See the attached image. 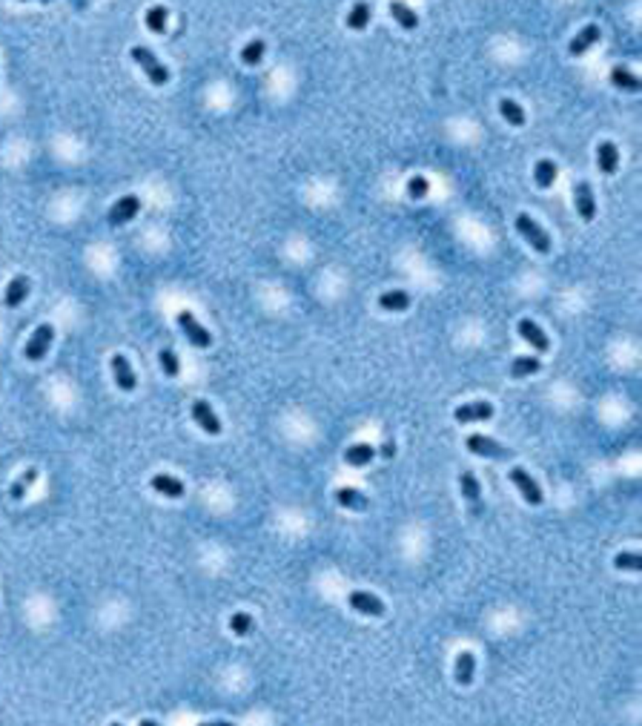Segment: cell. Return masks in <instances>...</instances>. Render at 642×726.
Wrapping results in <instances>:
<instances>
[{"label":"cell","mask_w":642,"mask_h":726,"mask_svg":"<svg viewBox=\"0 0 642 726\" xmlns=\"http://www.w3.org/2000/svg\"><path fill=\"white\" fill-rule=\"evenodd\" d=\"M473 674H476V658H473V652H459L456 654V684L470 686Z\"/></svg>","instance_id":"ffe728a7"},{"label":"cell","mask_w":642,"mask_h":726,"mask_svg":"<svg viewBox=\"0 0 642 726\" xmlns=\"http://www.w3.org/2000/svg\"><path fill=\"white\" fill-rule=\"evenodd\" d=\"M597 167H600V173H605V175H613L616 170H620V150H616L613 141H602V144H600V150H597Z\"/></svg>","instance_id":"2e32d148"},{"label":"cell","mask_w":642,"mask_h":726,"mask_svg":"<svg viewBox=\"0 0 642 726\" xmlns=\"http://www.w3.org/2000/svg\"><path fill=\"white\" fill-rule=\"evenodd\" d=\"M370 3H355L350 12H347V26L353 29V32H362L367 23H370Z\"/></svg>","instance_id":"83f0119b"},{"label":"cell","mask_w":642,"mask_h":726,"mask_svg":"<svg viewBox=\"0 0 642 726\" xmlns=\"http://www.w3.org/2000/svg\"><path fill=\"white\" fill-rule=\"evenodd\" d=\"M499 112H502V118H505L511 127H525V109H522L516 101L502 98V101H499Z\"/></svg>","instance_id":"d4e9b609"},{"label":"cell","mask_w":642,"mask_h":726,"mask_svg":"<svg viewBox=\"0 0 642 726\" xmlns=\"http://www.w3.org/2000/svg\"><path fill=\"white\" fill-rule=\"evenodd\" d=\"M43 3H49V0H43Z\"/></svg>","instance_id":"8d00e7d4"},{"label":"cell","mask_w":642,"mask_h":726,"mask_svg":"<svg viewBox=\"0 0 642 726\" xmlns=\"http://www.w3.org/2000/svg\"><path fill=\"white\" fill-rule=\"evenodd\" d=\"M459 488H462V497L467 500L470 511H473V514H482V485H479L476 474L465 471V474L459 477Z\"/></svg>","instance_id":"5bb4252c"},{"label":"cell","mask_w":642,"mask_h":726,"mask_svg":"<svg viewBox=\"0 0 642 726\" xmlns=\"http://www.w3.org/2000/svg\"><path fill=\"white\" fill-rule=\"evenodd\" d=\"M465 445H467V451L476 454V457H490V459H508V457H511V448H505V445L499 442V439H493V436L470 434V436L465 439Z\"/></svg>","instance_id":"3957f363"},{"label":"cell","mask_w":642,"mask_h":726,"mask_svg":"<svg viewBox=\"0 0 642 726\" xmlns=\"http://www.w3.org/2000/svg\"><path fill=\"white\" fill-rule=\"evenodd\" d=\"M456 423H488V419H493V405L490 402H467V405H459L456 408Z\"/></svg>","instance_id":"30bf717a"},{"label":"cell","mask_w":642,"mask_h":726,"mask_svg":"<svg viewBox=\"0 0 642 726\" xmlns=\"http://www.w3.org/2000/svg\"><path fill=\"white\" fill-rule=\"evenodd\" d=\"M556 175H559V170H556V164H554L551 158H542V161L536 164V170H533V178H536V184L542 187V190H548V187H554Z\"/></svg>","instance_id":"603a6c76"},{"label":"cell","mask_w":642,"mask_h":726,"mask_svg":"<svg viewBox=\"0 0 642 726\" xmlns=\"http://www.w3.org/2000/svg\"><path fill=\"white\" fill-rule=\"evenodd\" d=\"M332 500H336L342 508H350V511H367L370 508L367 494H362V491H355V488H339L336 494H332Z\"/></svg>","instance_id":"e0dca14e"},{"label":"cell","mask_w":642,"mask_h":726,"mask_svg":"<svg viewBox=\"0 0 642 726\" xmlns=\"http://www.w3.org/2000/svg\"><path fill=\"white\" fill-rule=\"evenodd\" d=\"M511 482L519 488V494L525 497V503H531V505H542L545 503V494H542V488L536 485V480L525 471V468H511Z\"/></svg>","instance_id":"277c9868"},{"label":"cell","mask_w":642,"mask_h":726,"mask_svg":"<svg viewBox=\"0 0 642 726\" xmlns=\"http://www.w3.org/2000/svg\"><path fill=\"white\" fill-rule=\"evenodd\" d=\"M611 84L613 86H620V89H628V92H639V78L634 75V72H628L625 66H613L611 69Z\"/></svg>","instance_id":"484cf974"},{"label":"cell","mask_w":642,"mask_h":726,"mask_svg":"<svg viewBox=\"0 0 642 726\" xmlns=\"http://www.w3.org/2000/svg\"><path fill=\"white\" fill-rule=\"evenodd\" d=\"M52 339H55V327L52 324H40L38 331L32 333V339L26 342V359L29 362H40L46 354H49Z\"/></svg>","instance_id":"5b68a950"},{"label":"cell","mask_w":642,"mask_h":726,"mask_svg":"<svg viewBox=\"0 0 642 726\" xmlns=\"http://www.w3.org/2000/svg\"><path fill=\"white\" fill-rule=\"evenodd\" d=\"M427 193H431V184H427L424 175H413V178L408 181V196H410V198H424Z\"/></svg>","instance_id":"e575fe53"},{"label":"cell","mask_w":642,"mask_h":726,"mask_svg":"<svg viewBox=\"0 0 642 726\" xmlns=\"http://www.w3.org/2000/svg\"><path fill=\"white\" fill-rule=\"evenodd\" d=\"M347 603H350L353 612L367 615V617H385V612H387L385 600H378V597L370 594V592H353V594L347 597Z\"/></svg>","instance_id":"52a82bcc"},{"label":"cell","mask_w":642,"mask_h":726,"mask_svg":"<svg viewBox=\"0 0 642 726\" xmlns=\"http://www.w3.org/2000/svg\"><path fill=\"white\" fill-rule=\"evenodd\" d=\"M252 629H255V623H252V617H250L247 612H239V615H232V617H230V631H232V635L247 638Z\"/></svg>","instance_id":"d6a6232c"},{"label":"cell","mask_w":642,"mask_h":726,"mask_svg":"<svg viewBox=\"0 0 642 726\" xmlns=\"http://www.w3.org/2000/svg\"><path fill=\"white\" fill-rule=\"evenodd\" d=\"M600 38H602V32H600V26H597V23H588V26H585V29H582V32H579L574 40L568 43V52L574 55V58H577V55H585V52H588L591 46L597 43Z\"/></svg>","instance_id":"9a60e30c"},{"label":"cell","mask_w":642,"mask_h":726,"mask_svg":"<svg viewBox=\"0 0 642 726\" xmlns=\"http://www.w3.org/2000/svg\"><path fill=\"white\" fill-rule=\"evenodd\" d=\"M539 368H542V365H539L536 356H516L513 365H511V377H513V379H525V377H533Z\"/></svg>","instance_id":"4316f807"},{"label":"cell","mask_w":642,"mask_h":726,"mask_svg":"<svg viewBox=\"0 0 642 726\" xmlns=\"http://www.w3.org/2000/svg\"><path fill=\"white\" fill-rule=\"evenodd\" d=\"M178 324H181V331H184V336L193 342L195 347H209L212 345V336H209V331L207 327L189 313V310H181L178 313Z\"/></svg>","instance_id":"8992f818"},{"label":"cell","mask_w":642,"mask_h":726,"mask_svg":"<svg viewBox=\"0 0 642 726\" xmlns=\"http://www.w3.org/2000/svg\"><path fill=\"white\" fill-rule=\"evenodd\" d=\"M23 3H26V0H23Z\"/></svg>","instance_id":"74e56055"},{"label":"cell","mask_w":642,"mask_h":726,"mask_svg":"<svg viewBox=\"0 0 642 726\" xmlns=\"http://www.w3.org/2000/svg\"><path fill=\"white\" fill-rule=\"evenodd\" d=\"M574 201H577V210H579L582 221H593V219H597V198H593V190H591L588 181H579V184L574 187Z\"/></svg>","instance_id":"4fadbf2b"},{"label":"cell","mask_w":642,"mask_h":726,"mask_svg":"<svg viewBox=\"0 0 642 726\" xmlns=\"http://www.w3.org/2000/svg\"><path fill=\"white\" fill-rule=\"evenodd\" d=\"M29 287H32V285H29V278H26V276H15L12 282H9V287H6V296H3L6 308H17V304L26 301Z\"/></svg>","instance_id":"d6986e66"},{"label":"cell","mask_w":642,"mask_h":726,"mask_svg":"<svg viewBox=\"0 0 642 726\" xmlns=\"http://www.w3.org/2000/svg\"><path fill=\"white\" fill-rule=\"evenodd\" d=\"M373 457H376V448H373V445H367V442H355V445H350V448L344 451V462L353 465V468L367 465Z\"/></svg>","instance_id":"7402d4cb"},{"label":"cell","mask_w":642,"mask_h":726,"mask_svg":"<svg viewBox=\"0 0 642 726\" xmlns=\"http://www.w3.org/2000/svg\"><path fill=\"white\" fill-rule=\"evenodd\" d=\"M378 304H382L385 310L401 313V310H408V308H410V296L404 293V290H387V293H382V299H378Z\"/></svg>","instance_id":"cb8c5ba5"},{"label":"cell","mask_w":642,"mask_h":726,"mask_svg":"<svg viewBox=\"0 0 642 726\" xmlns=\"http://www.w3.org/2000/svg\"><path fill=\"white\" fill-rule=\"evenodd\" d=\"M158 362H161L163 373H166L170 379H175L178 373H181V362H178V356H175V350H172V347H163L161 354H158Z\"/></svg>","instance_id":"4dcf8cb0"},{"label":"cell","mask_w":642,"mask_h":726,"mask_svg":"<svg viewBox=\"0 0 642 726\" xmlns=\"http://www.w3.org/2000/svg\"><path fill=\"white\" fill-rule=\"evenodd\" d=\"M193 416H195V423H198L209 436H218V434H221V419L216 416V411H212V405H209L207 400H195V402H193Z\"/></svg>","instance_id":"8fae6325"},{"label":"cell","mask_w":642,"mask_h":726,"mask_svg":"<svg viewBox=\"0 0 642 726\" xmlns=\"http://www.w3.org/2000/svg\"><path fill=\"white\" fill-rule=\"evenodd\" d=\"M382 457H385V459H390V457H396V445H393V442H390V439H387V442H385V445H382Z\"/></svg>","instance_id":"d590c367"},{"label":"cell","mask_w":642,"mask_h":726,"mask_svg":"<svg viewBox=\"0 0 642 726\" xmlns=\"http://www.w3.org/2000/svg\"><path fill=\"white\" fill-rule=\"evenodd\" d=\"M129 55H132V61L144 69L147 72V78H150V84H155V86H163L166 81H170V69H166L158 58H155V52L152 49H147V46H132L129 49Z\"/></svg>","instance_id":"6da1fadb"},{"label":"cell","mask_w":642,"mask_h":726,"mask_svg":"<svg viewBox=\"0 0 642 726\" xmlns=\"http://www.w3.org/2000/svg\"><path fill=\"white\" fill-rule=\"evenodd\" d=\"M613 566L623 569V571H642V554L636 551H623L613 557Z\"/></svg>","instance_id":"1f68e13d"},{"label":"cell","mask_w":642,"mask_h":726,"mask_svg":"<svg viewBox=\"0 0 642 726\" xmlns=\"http://www.w3.org/2000/svg\"><path fill=\"white\" fill-rule=\"evenodd\" d=\"M166 20H170V12H166L163 6H152L147 12V29L155 32V35H163L166 32Z\"/></svg>","instance_id":"f546056e"},{"label":"cell","mask_w":642,"mask_h":726,"mask_svg":"<svg viewBox=\"0 0 642 726\" xmlns=\"http://www.w3.org/2000/svg\"><path fill=\"white\" fill-rule=\"evenodd\" d=\"M138 210H141V198L138 196H124V198H118L112 204L106 219H109L112 227H121V224H127V221H132L138 216Z\"/></svg>","instance_id":"ba28073f"},{"label":"cell","mask_w":642,"mask_h":726,"mask_svg":"<svg viewBox=\"0 0 642 726\" xmlns=\"http://www.w3.org/2000/svg\"><path fill=\"white\" fill-rule=\"evenodd\" d=\"M152 488L158 491V494L170 497V500H181V497H184V491H186L181 480L166 477V474H155V477H152Z\"/></svg>","instance_id":"44dd1931"},{"label":"cell","mask_w":642,"mask_h":726,"mask_svg":"<svg viewBox=\"0 0 642 726\" xmlns=\"http://www.w3.org/2000/svg\"><path fill=\"white\" fill-rule=\"evenodd\" d=\"M35 480H38V468H26V471H23V477H20V480H17V482L9 488V497H12L15 503H17V500H23V497H26V491L32 488V482H35Z\"/></svg>","instance_id":"f1b7e54d"},{"label":"cell","mask_w":642,"mask_h":726,"mask_svg":"<svg viewBox=\"0 0 642 726\" xmlns=\"http://www.w3.org/2000/svg\"><path fill=\"white\" fill-rule=\"evenodd\" d=\"M261 58H264V40H250L244 49H241V61L247 66H258Z\"/></svg>","instance_id":"836d02e7"},{"label":"cell","mask_w":642,"mask_h":726,"mask_svg":"<svg viewBox=\"0 0 642 726\" xmlns=\"http://www.w3.org/2000/svg\"><path fill=\"white\" fill-rule=\"evenodd\" d=\"M516 230L522 232V239H525L536 253H542V255H548V253H551V247H554V244H551V236H548V232H545V230H542V227H539L528 213L516 216Z\"/></svg>","instance_id":"7a4b0ae2"},{"label":"cell","mask_w":642,"mask_h":726,"mask_svg":"<svg viewBox=\"0 0 642 726\" xmlns=\"http://www.w3.org/2000/svg\"><path fill=\"white\" fill-rule=\"evenodd\" d=\"M387 9H390L393 20L399 23L401 29H408V32H413V29L419 26V15H416V12H413V9L408 6V3H404V0H393V3H390Z\"/></svg>","instance_id":"ac0fdd59"},{"label":"cell","mask_w":642,"mask_h":726,"mask_svg":"<svg viewBox=\"0 0 642 726\" xmlns=\"http://www.w3.org/2000/svg\"><path fill=\"white\" fill-rule=\"evenodd\" d=\"M112 377H115V385L121 388V390H127V393L138 388V377H135V370H132L129 359H127V356H121V354H115V356H112Z\"/></svg>","instance_id":"9c48e42d"},{"label":"cell","mask_w":642,"mask_h":726,"mask_svg":"<svg viewBox=\"0 0 642 726\" xmlns=\"http://www.w3.org/2000/svg\"><path fill=\"white\" fill-rule=\"evenodd\" d=\"M519 336L525 339L531 347H536L539 354H545V350H551V339H548V333L542 331V327L533 322V319H522L519 322Z\"/></svg>","instance_id":"7c38bea8"}]
</instances>
